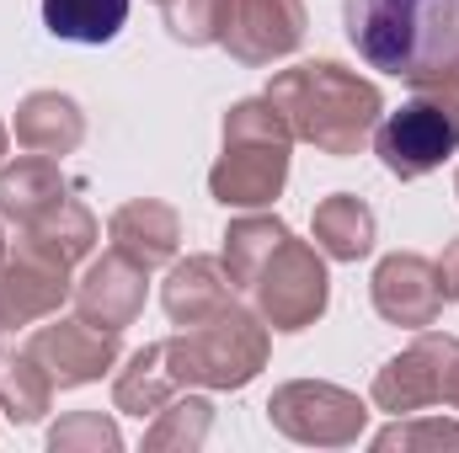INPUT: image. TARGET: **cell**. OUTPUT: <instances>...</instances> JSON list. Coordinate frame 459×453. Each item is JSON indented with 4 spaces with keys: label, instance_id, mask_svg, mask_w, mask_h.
I'll list each match as a JSON object with an SVG mask.
<instances>
[{
    "label": "cell",
    "instance_id": "obj_12",
    "mask_svg": "<svg viewBox=\"0 0 459 453\" xmlns=\"http://www.w3.org/2000/svg\"><path fill=\"white\" fill-rule=\"evenodd\" d=\"M144 267L134 261V256H123V251H102L86 272H81V283L70 288V299H75V315L81 321H91V326H102V331H123V326H134L139 321V310H144Z\"/></svg>",
    "mask_w": 459,
    "mask_h": 453
},
{
    "label": "cell",
    "instance_id": "obj_25",
    "mask_svg": "<svg viewBox=\"0 0 459 453\" xmlns=\"http://www.w3.org/2000/svg\"><path fill=\"white\" fill-rule=\"evenodd\" d=\"M48 449L54 453H75V449H91V453H113L123 449V438H117V422L113 416H102V411H75V416H65L54 432H48Z\"/></svg>",
    "mask_w": 459,
    "mask_h": 453
},
{
    "label": "cell",
    "instance_id": "obj_31",
    "mask_svg": "<svg viewBox=\"0 0 459 453\" xmlns=\"http://www.w3.org/2000/svg\"><path fill=\"white\" fill-rule=\"evenodd\" d=\"M449 75H455V81H459V64H455V70H449Z\"/></svg>",
    "mask_w": 459,
    "mask_h": 453
},
{
    "label": "cell",
    "instance_id": "obj_7",
    "mask_svg": "<svg viewBox=\"0 0 459 453\" xmlns=\"http://www.w3.org/2000/svg\"><path fill=\"white\" fill-rule=\"evenodd\" d=\"M374 155L385 160L390 176L422 182V176L438 171L449 155H459V117L449 113L444 102L411 91L406 107H395V113H385L374 123Z\"/></svg>",
    "mask_w": 459,
    "mask_h": 453
},
{
    "label": "cell",
    "instance_id": "obj_28",
    "mask_svg": "<svg viewBox=\"0 0 459 453\" xmlns=\"http://www.w3.org/2000/svg\"><path fill=\"white\" fill-rule=\"evenodd\" d=\"M444 406H455L459 411V363H455V373H449V395H444Z\"/></svg>",
    "mask_w": 459,
    "mask_h": 453
},
{
    "label": "cell",
    "instance_id": "obj_2",
    "mask_svg": "<svg viewBox=\"0 0 459 453\" xmlns=\"http://www.w3.org/2000/svg\"><path fill=\"white\" fill-rule=\"evenodd\" d=\"M358 59L406 86L459 64V0H342Z\"/></svg>",
    "mask_w": 459,
    "mask_h": 453
},
{
    "label": "cell",
    "instance_id": "obj_21",
    "mask_svg": "<svg viewBox=\"0 0 459 453\" xmlns=\"http://www.w3.org/2000/svg\"><path fill=\"white\" fill-rule=\"evenodd\" d=\"M54 406V379L43 373V363L22 346H0V416H11L16 427L43 422V411Z\"/></svg>",
    "mask_w": 459,
    "mask_h": 453
},
{
    "label": "cell",
    "instance_id": "obj_8",
    "mask_svg": "<svg viewBox=\"0 0 459 453\" xmlns=\"http://www.w3.org/2000/svg\"><path fill=\"white\" fill-rule=\"evenodd\" d=\"M455 363H459V337H449V331H422L406 352H395L374 373V389L368 395L390 416H422L428 406H444Z\"/></svg>",
    "mask_w": 459,
    "mask_h": 453
},
{
    "label": "cell",
    "instance_id": "obj_18",
    "mask_svg": "<svg viewBox=\"0 0 459 453\" xmlns=\"http://www.w3.org/2000/svg\"><path fill=\"white\" fill-rule=\"evenodd\" d=\"M91 245H97V219H91V209H86L81 198H65L54 214H43L38 225L22 229V251L54 261V267H65V272H70L75 261H86Z\"/></svg>",
    "mask_w": 459,
    "mask_h": 453
},
{
    "label": "cell",
    "instance_id": "obj_20",
    "mask_svg": "<svg viewBox=\"0 0 459 453\" xmlns=\"http://www.w3.org/2000/svg\"><path fill=\"white\" fill-rule=\"evenodd\" d=\"M177 389H182V384H177V373L166 368V341H150V346H139V352L117 368L113 406L128 411V416H155Z\"/></svg>",
    "mask_w": 459,
    "mask_h": 453
},
{
    "label": "cell",
    "instance_id": "obj_23",
    "mask_svg": "<svg viewBox=\"0 0 459 453\" xmlns=\"http://www.w3.org/2000/svg\"><path fill=\"white\" fill-rule=\"evenodd\" d=\"M209 422H214V406H209L204 395H171V400L155 411V422H150V432H144V449L150 453H160V449H204Z\"/></svg>",
    "mask_w": 459,
    "mask_h": 453
},
{
    "label": "cell",
    "instance_id": "obj_16",
    "mask_svg": "<svg viewBox=\"0 0 459 453\" xmlns=\"http://www.w3.org/2000/svg\"><path fill=\"white\" fill-rule=\"evenodd\" d=\"M11 133H16L22 150L59 160V155H75V150H81L86 117H81V107H75V97H65V91H32V97L16 107Z\"/></svg>",
    "mask_w": 459,
    "mask_h": 453
},
{
    "label": "cell",
    "instance_id": "obj_24",
    "mask_svg": "<svg viewBox=\"0 0 459 453\" xmlns=\"http://www.w3.org/2000/svg\"><path fill=\"white\" fill-rule=\"evenodd\" d=\"M160 16H166V32L187 48H204V43H220L225 32V11L230 0H155Z\"/></svg>",
    "mask_w": 459,
    "mask_h": 453
},
{
    "label": "cell",
    "instance_id": "obj_3",
    "mask_svg": "<svg viewBox=\"0 0 459 453\" xmlns=\"http://www.w3.org/2000/svg\"><path fill=\"white\" fill-rule=\"evenodd\" d=\"M294 139L316 144L321 155H358V144L374 133V123L385 113V97L374 81H363L358 70H347L337 59H305L294 70H278L262 91Z\"/></svg>",
    "mask_w": 459,
    "mask_h": 453
},
{
    "label": "cell",
    "instance_id": "obj_26",
    "mask_svg": "<svg viewBox=\"0 0 459 453\" xmlns=\"http://www.w3.org/2000/svg\"><path fill=\"white\" fill-rule=\"evenodd\" d=\"M444 443H455V449H459V422H395V427H385V432L374 438V449H379V453L444 449Z\"/></svg>",
    "mask_w": 459,
    "mask_h": 453
},
{
    "label": "cell",
    "instance_id": "obj_14",
    "mask_svg": "<svg viewBox=\"0 0 459 453\" xmlns=\"http://www.w3.org/2000/svg\"><path fill=\"white\" fill-rule=\"evenodd\" d=\"M108 235H113L117 251L134 256L144 272L177 261V251H182V219H177V209L160 203V198H134V203H123L113 219H108Z\"/></svg>",
    "mask_w": 459,
    "mask_h": 453
},
{
    "label": "cell",
    "instance_id": "obj_22",
    "mask_svg": "<svg viewBox=\"0 0 459 453\" xmlns=\"http://www.w3.org/2000/svg\"><path fill=\"white\" fill-rule=\"evenodd\" d=\"M128 21V0H43V27L65 43H113Z\"/></svg>",
    "mask_w": 459,
    "mask_h": 453
},
{
    "label": "cell",
    "instance_id": "obj_6",
    "mask_svg": "<svg viewBox=\"0 0 459 453\" xmlns=\"http://www.w3.org/2000/svg\"><path fill=\"white\" fill-rule=\"evenodd\" d=\"M267 422L294 438V443H310V449H347L363 438V422H368V406L342 389V384H326V379H294V384H278L273 400H267Z\"/></svg>",
    "mask_w": 459,
    "mask_h": 453
},
{
    "label": "cell",
    "instance_id": "obj_4",
    "mask_svg": "<svg viewBox=\"0 0 459 453\" xmlns=\"http://www.w3.org/2000/svg\"><path fill=\"white\" fill-rule=\"evenodd\" d=\"M294 133L267 97L235 102L225 113V150L209 171V192L225 209H267L289 182Z\"/></svg>",
    "mask_w": 459,
    "mask_h": 453
},
{
    "label": "cell",
    "instance_id": "obj_32",
    "mask_svg": "<svg viewBox=\"0 0 459 453\" xmlns=\"http://www.w3.org/2000/svg\"><path fill=\"white\" fill-rule=\"evenodd\" d=\"M455 192H459V176H455Z\"/></svg>",
    "mask_w": 459,
    "mask_h": 453
},
{
    "label": "cell",
    "instance_id": "obj_10",
    "mask_svg": "<svg viewBox=\"0 0 459 453\" xmlns=\"http://www.w3.org/2000/svg\"><path fill=\"white\" fill-rule=\"evenodd\" d=\"M305 43V0H230L220 48L230 59L262 70L289 59Z\"/></svg>",
    "mask_w": 459,
    "mask_h": 453
},
{
    "label": "cell",
    "instance_id": "obj_27",
    "mask_svg": "<svg viewBox=\"0 0 459 453\" xmlns=\"http://www.w3.org/2000/svg\"><path fill=\"white\" fill-rule=\"evenodd\" d=\"M438 283H444V299L455 304L459 299V235L449 240V251L438 256Z\"/></svg>",
    "mask_w": 459,
    "mask_h": 453
},
{
    "label": "cell",
    "instance_id": "obj_11",
    "mask_svg": "<svg viewBox=\"0 0 459 453\" xmlns=\"http://www.w3.org/2000/svg\"><path fill=\"white\" fill-rule=\"evenodd\" d=\"M444 283H438V261L417 256V251H395L374 267V310L390 326L406 331H428L444 315Z\"/></svg>",
    "mask_w": 459,
    "mask_h": 453
},
{
    "label": "cell",
    "instance_id": "obj_13",
    "mask_svg": "<svg viewBox=\"0 0 459 453\" xmlns=\"http://www.w3.org/2000/svg\"><path fill=\"white\" fill-rule=\"evenodd\" d=\"M70 272L32 256V251H16L0 261V331H22V326H38L48 315H59V304L70 299Z\"/></svg>",
    "mask_w": 459,
    "mask_h": 453
},
{
    "label": "cell",
    "instance_id": "obj_9",
    "mask_svg": "<svg viewBox=\"0 0 459 453\" xmlns=\"http://www.w3.org/2000/svg\"><path fill=\"white\" fill-rule=\"evenodd\" d=\"M27 352L43 363V373L54 379V389L97 384L102 373H113L117 357H123L117 352V331H102V326H91L81 315H70V321H59V315L38 321V331L27 337Z\"/></svg>",
    "mask_w": 459,
    "mask_h": 453
},
{
    "label": "cell",
    "instance_id": "obj_29",
    "mask_svg": "<svg viewBox=\"0 0 459 453\" xmlns=\"http://www.w3.org/2000/svg\"><path fill=\"white\" fill-rule=\"evenodd\" d=\"M5 144H11V128L0 123V160H5Z\"/></svg>",
    "mask_w": 459,
    "mask_h": 453
},
{
    "label": "cell",
    "instance_id": "obj_5",
    "mask_svg": "<svg viewBox=\"0 0 459 453\" xmlns=\"http://www.w3.org/2000/svg\"><path fill=\"white\" fill-rule=\"evenodd\" d=\"M267 321L240 310L230 299L225 310H214L209 321L182 326L177 337H166V368L177 373V384H204V389H246L262 368H267Z\"/></svg>",
    "mask_w": 459,
    "mask_h": 453
},
{
    "label": "cell",
    "instance_id": "obj_15",
    "mask_svg": "<svg viewBox=\"0 0 459 453\" xmlns=\"http://www.w3.org/2000/svg\"><path fill=\"white\" fill-rule=\"evenodd\" d=\"M70 198V182H65V171H59V160H48V155H16L11 166H0V214L11 219V225H38L43 214H54L59 203Z\"/></svg>",
    "mask_w": 459,
    "mask_h": 453
},
{
    "label": "cell",
    "instance_id": "obj_1",
    "mask_svg": "<svg viewBox=\"0 0 459 453\" xmlns=\"http://www.w3.org/2000/svg\"><path fill=\"white\" fill-rule=\"evenodd\" d=\"M225 272L235 288L251 294L267 331H305L326 315L332 283L321 245L299 240L294 229L273 214H246L225 229Z\"/></svg>",
    "mask_w": 459,
    "mask_h": 453
},
{
    "label": "cell",
    "instance_id": "obj_19",
    "mask_svg": "<svg viewBox=\"0 0 459 453\" xmlns=\"http://www.w3.org/2000/svg\"><path fill=\"white\" fill-rule=\"evenodd\" d=\"M374 229H379L374 209L363 198H352V192L321 198L316 219H310V235H316L321 256H332V261H363L374 251Z\"/></svg>",
    "mask_w": 459,
    "mask_h": 453
},
{
    "label": "cell",
    "instance_id": "obj_17",
    "mask_svg": "<svg viewBox=\"0 0 459 453\" xmlns=\"http://www.w3.org/2000/svg\"><path fill=\"white\" fill-rule=\"evenodd\" d=\"M230 272L220 256H187L166 272V288H160V304L177 326H193V321H209L214 310L230 304Z\"/></svg>",
    "mask_w": 459,
    "mask_h": 453
},
{
    "label": "cell",
    "instance_id": "obj_30",
    "mask_svg": "<svg viewBox=\"0 0 459 453\" xmlns=\"http://www.w3.org/2000/svg\"><path fill=\"white\" fill-rule=\"evenodd\" d=\"M5 256H11V251H5V229H0V261H5Z\"/></svg>",
    "mask_w": 459,
    "mask_h": 453
}]
</instances>
